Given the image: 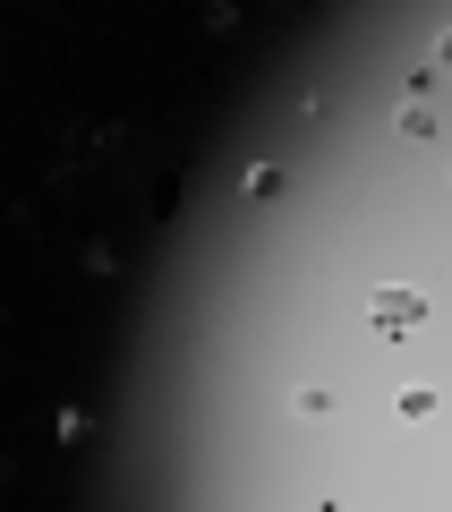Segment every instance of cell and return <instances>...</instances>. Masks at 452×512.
<instances>
[{"label":"cell","instance_id":"7a4b0ae2","mask_svg":"<svg viewBox=\"0 0 452 512\" xmlns=\"http://www.w3.org/2000/svg\"><path fill=\"white\" fill-rule=\"evenodd\" d=\"M435 128H444V120H435V111H427V103H401V137H410V146H427Z\"/></svg>","mask_w":452,"mask_h":512},{"label":"cell","instance_id":"277c9868","mask_svg":"<svg viewBox=\"0 0 452 512\" xmlns=\"http://www.w3.org/2000/svg\"><path fill=\"white\" fill-rule=\"evenodd\" d=\"M435 77H452V35H444V43H435Z\"/></svg>","mask_w":452,"mask_h":512},{"label":"cell","instance_id":"3957f363","mask_svg":"<svg viewBox=\"0 0 452 512\" xmlns=\"http://www.w3.org/2000/svg\"><path fill=\"white\" fill-rule=\"evenodd\" d=\"M393 410H401V419H435V393H427V384H410V393H401Z\"/></svg>","mask_w":452,"mask_h":512},{"label":"cell","instance_id":"6da1fadb","mask_svg":"<svg viewBox=\"0 0 452 512\" xmlns=\"http://www.w3.org/2000/svg\"><path fill=\"white\" fill-rule=\"evenodd\" d=\"M367 325H376V333H418V325H427V299H418L410 282H384V291L367 299Z\"/></svg>","mask_w":452,"mask_h":512}]
</instances>
